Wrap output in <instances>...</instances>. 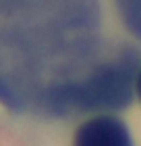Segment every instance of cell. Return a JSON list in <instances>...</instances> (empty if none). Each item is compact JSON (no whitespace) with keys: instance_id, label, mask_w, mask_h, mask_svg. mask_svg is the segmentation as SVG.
I'll use <instances>...</instances> for the list:
<instances>
[{"instance_id":"obj_1","label":"cell","mask_w":141,"mask_h":146,"mask_svg":"<svg viewBox=\"0 0 141 146\" xmlns=\"http://www.w3.org/2000/svg\"><path fill=\"white\" fill-rule=\"evenodd\" d=\"M6 23L50 79L81 71L102 50L100 0H23Z\"/></svg>"},{"instance_id":"obj_2","label":"cell","mask_w":141,"mask_h":146,"mask_svg":"<svg viewBox=\"0 0 141 146\" xmlns=\"http://www.w3.org/2000/svg\"><path fill=\"white\" fill-rule=\"evenodd\" d=\"M137 73L139 54L125 46L110 58L93 61L66 77L50 79L44 88L39 107L52 115L127 109L133 100Z\"/></svg>"},{"instance_id":"obj_3","label":"cell","mask_w":141,"mask_h":146,"mask_svg":"<svg viewBox=\"0 0 141 146\" xmlns=\"http://www.w3.org/2000/svg\"><path fill=\"white\" fill-rule=\"evenodd\" d=\"M44 69L9 23L0 25V102L21 111L39 107Z\"/></svg>"},{"instance_id":"obj_4","label":"cell","mask_w":141,"mask_h":146,"mask_svg":"<svg viewBox=\"0 0 141 146\" xmlns=\"http://www.w3.org/2000/svg\"><path fill=\"white\" fill-rule=\"evenodd\" d=\"M73 146H133L127 125L118 117L100 115L85 121L75 134Z\"/></svg>"},{"instance_id":"obj_5","label":"cell","mask_w":141,"mask_h":146,"mask_svg":"<svg viewBox=\"0 0 141 146\" xmlns=\"http://www.w3.org/2000/svg\"><path fill=\"white\" fill-rule=\"evenodd\" d=\"M125 27L141 40V0H114Z\"/></svg>"},{"instance_id":"obj_6","label":"cell","mask_w":141,"mask_h":146,"mask_svg":"<svg viewBox=\"0 0 141 146\" xmlns=\"http://www.w3.org/2000/svg\"><path fill=\"white\" fill-rule=\"evenodd\" d=\"M23 4V0H0V17H10L19 6Z\"/></svg>"},{"instance_id":"obj_7","label":"cell","mask_w":141,"mask_h":146,"mask_svg":"<svg viewBox=\"0 0 141 146\" xmlns=\"http://www.w3.org/2000/svg\"><path fill=\"white\" fill-rule=\"evenodd\" d=\"M135 92H137V96H139V100H141V67H139V73H137V82H135Z\"/></svg>"}]
</instances>
